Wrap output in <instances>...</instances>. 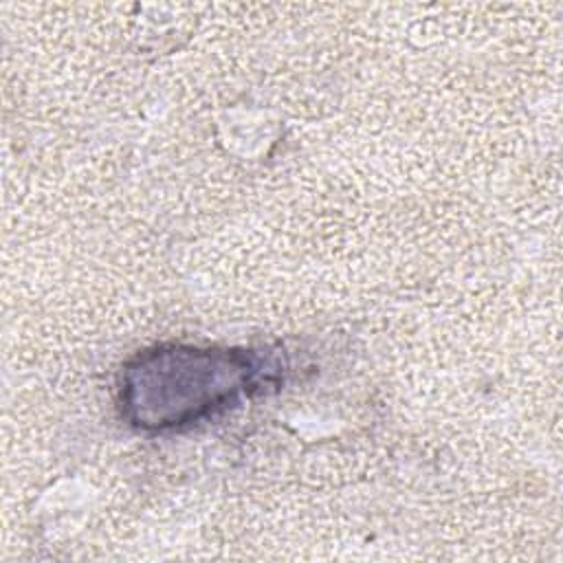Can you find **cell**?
Segmentation results:
<instances>
[{
    "label": "cell",
    "mask_w": 563,
    "mask_h": 563,
    "mask_svg": "<svg viewBox=\"0 0 563 563\" xmlns=\"http://www.w3.org/2000/svg\"><path fill=\"white\" fill-rule=\"evenodd\" d=\"M286 374L282 347L158 343L123 363L117 409L128 427L143 433L185 431L282 389Z\"/></svg>",
    "instance_id": "1"
}]
</instances>
